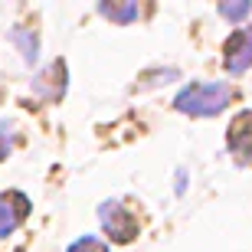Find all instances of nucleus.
I'll return each instance as SVG.
<instances>
[{"label":"nucleus","mask_w":252,"mask_h":252,"mask_svg":"<svg viewBox=\"0 0 252 252\" xmlns=\"http://www.w3.org/2000/svg\"><path fill=\"white\" fill-rule=\"evenodd\" d=\"M229 98H233V89L226 82H193L174 98V105H177V112H184V115L206 118V115L223 112L226 105H229Z\"/></svg>","instance_id":"f257e3e1"},{"label":"nucleus","mask_w":252,"mask_h":252,"mask_svg":"<svg viewBox=\"0 0 252 252\" xmlns=\"http://www.w3.org/2000/svg\"><path fill=\"white\" fill-rule=\"evenodd\" d=\"M98 216H102L105 233L112 236L115 243H131V239L138 236V220H134V213L125 210L122 203H105Z\"/></svg>","instance_id":"f03ea898"},{"label":"nucleus","mask_w":252,"mask_h":252,"mask_svg":"<svg viewBox=\"0 0 252 252\" xmlns=\"http://www.w3.org/2000/svg\"><path fill=\"white\" fill-rule=\"evenodd\" d=\"M30 213V200L17 190L10 193H0V239H7L13 229H17Z\"/></svg>","instance_id":"7ed1b4c3"},{"label":"nucleus","mask_w":252,"mask_h":252,"mask_svg":"<svg viewBox=\"0 0 252 252\" xmlns=\"http://www.w3.org/2000/svg\"><path fill=\"white\" fill-rule=\"evenodd\" d=\"M249 65H252V27H243V30H236L229 36V43H226V69L233 75H239Z\"/></svg>","instance_id":"20e7f679"},{"label":"nucleus","mask_w":252,"mask_h":252,"mask_svg":"<svg viewBox=\"0 0 252 252\" xmlns=\"http://www.w3.org/2000/svg\"><path fill=\"white\" fill-rule=\"evenodd\" d=\"M229 151L236 160L252 164V112L236 115L229 125Z\"/></svg>","instance_id":"39448f33"},{"label":"nucleus","mask_w":252,"mask_h":252,"mask_svg":"<svg viewBox=\"0 0 252 252\" xmlns=\"http://www.w3.org/2000/svg\"><path fill=\"white\" fill-rule=\"evenodd\" d=\"M102 13L112 17V20H118V23H125V20L138 17V7H134V3H128V7H108V3H102Z\"/></svg>","instance_id":"423d86ee"},{"label":"nucleus","mask_w":252,"mask_h":252,"mask_svg":"<svg viewBox=\"0 0 252 252\" xmlns=\"http://www.w3.org/2000/svg\"><path fill=\"white\" fill-rule=\"evenodd\" d=\"M69 252H108V249H105V243H98L95 236H85V239H79L75 246H69Z\"/></svg>","instance_id":"0eeeda50"},{"label":"nucleus","mask_w":252,"mask_h":252,"mask_svg":"<svg viewBox=\"0 0 252 252\" xmlns=\"http://www.w3.org/2000/svg\"><path fill=\"white\" fill-rule=\"evenodd\" d=\"M10 148H13V128L0 122V160L10 154Z\"/></svg>","instance_id":"6e6552de"},{"label":"nucleus","mask_w":252,"mask_h":252,"mask_svg":"<svg viewBox=\"0 0 252 252\" xmlns=\"http://www.w3.org/2000/svg\"><path fill=\"white\" fill-rule=\"evenodd\" d=\"M249 10H252V3H236V7L223 3V7H220V13H223V17H233V20H239V17H246Z\"/></svg>","instance_id":"1a4fd4ad"}]
</instances>
